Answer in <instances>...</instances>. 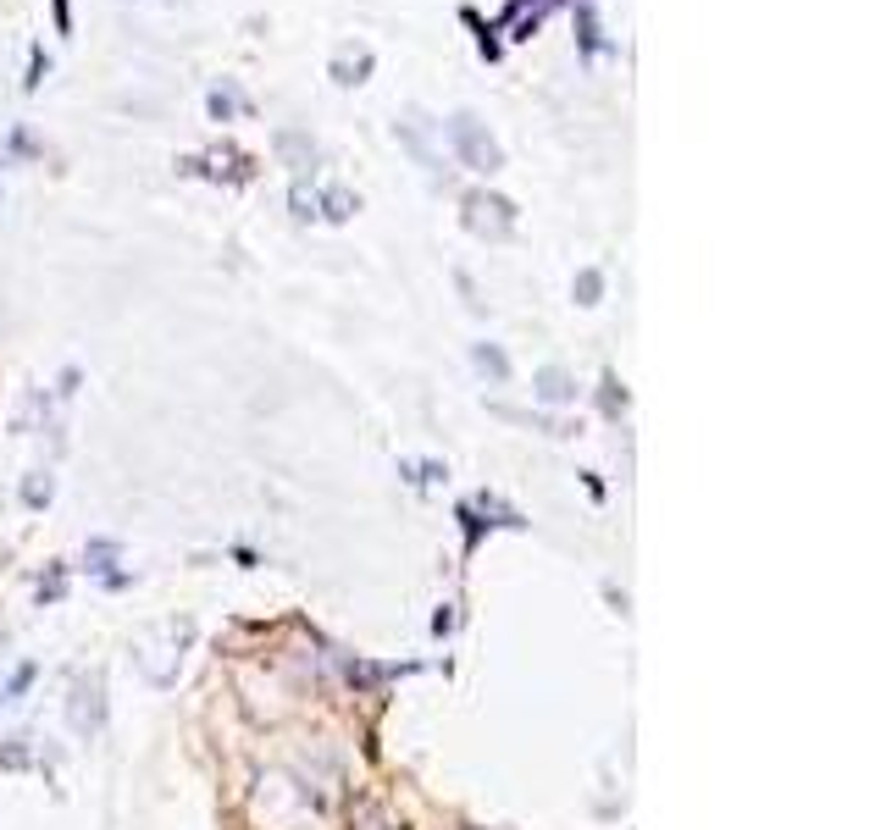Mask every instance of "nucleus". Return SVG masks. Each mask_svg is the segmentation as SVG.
<instances>
[{
    "label": "nucleus",
    "instance_id": "18",
    "mask_svg": "<svg viewBox=\"0 0 886 830\" xmlns=\"http://www.w3.org/2000/svg\"><path fill=\"white\" fill-rule=\"evenodd\" d=\"M599 404H604V415H621L626 410V388L615 377H604V393H599Z\"/></svg>",
    "mask_w": 886,
    "mask_h": 830
},
{
    "label": "nucleus",
    "instance_id": "20",
    "mask_svg": "<svg viewBox=\"0 0 886 830\" xmlns=\"http://www.w3.org/2000/svg\"><path fill=\"white\" fill-rule=\"evenodd\" d=\"M50 12H56V34H72V0H50Z\"/></svg>",
    "mask_w": 886,
    "mask_h": 830
},
{
    "label": "nucleus",
    "instance_id": "9",
    "mask_svg": "<svg viewBox=\"0 0 886 830\" xmlns=\"http://www.w3.org/2000/svg\"><path fill=\"white\" fill-rule=\"evenodd\" d=\"M239 111H244V95L233 89V83H216L211 95H205V117L211 122H233Z\"/></svg>",
    "mask_w": 886,
    "mask_h": 830
},
{
    "label": "nucleus",
    "instance_id": "5",
    "mask_svg": "<svg viewBox=\"0 0 886 830\" xmlns=\"http://www.w3.org/2000/svg\"><path fill=\"white\" fill-rule=\"evenodd\" d=\"M565 6H571V17H576V50H582V61L604 56V50H610V39H604V28H599L593 0H565Z\"/></svg>",
    "mask_w": 886,
    "mask_h": 830
},
{
    "label": "nucleus",
    "instance_id": "1",
    "mask_svg": "<svg viewBox=\"0 0 886 830\" xmlns=\"http://www.w3.org/2000/svg\"><path fill=\"white\" fill-rule=\"evenodd\" d=\"M438 133L449 139V150H455V161L466 166V172H477V178H493V172H504L499 139H493L488 122H477L471 111H455L449 122H438Z\"/></svg>",
    "mask_w": 886,
    "mask_h": 830
},
{
    "label": "nucleus",
    "instance_id": "2",
    "mask_svg": "<svg viewBox=\"0 0 886 830\" xmlns=\"http://www.w3.org/2000/svg\"><path fill=\"white\" fill-rule=\"evenodd\" d=\"M460 205H466V227H471L477 238H488V244H504V238L515 233V205L504 200V194L471 189Z\"/></svg>",
    "mask_w": 886,
    "mask_h": 830
},
{
    "label": "nucleus",
    "instance_id": "17",
    "mask_svg": "<svg viewBox=\"0 0 886 830\" xmlns=\"http://www.w3.org/2000/svg\"><path fill=\"white\" fill-rule=\"evenodd\" d=\"M50 493H56V482H50L45 471H34V482L23 487V498H28V504H34V510H39V504H50Z\"/></svg>",
    "mask_w": 886,
    "mask_h": 830
},
{
    "label": "nucleus",
    "instance_id": "4",
    "mask_svg": "<svg viewBox=\"0 0 886 830\" xmlns=\"http://www.w3.org/2000/svg\"><path fill=\"white\" fill-rule=\"evenodd\" d=\"M554 6H565V0H504V12H499V23H493V28H504L510 39H532Z\"/></svg>",
    "mask_w": 886,
    "mask_h": 830
},
{
    "label": "nucleus",
    "instance_id": "21",
    "mask_svg": "<svg viewBox=\"0 0 886 830\" xmlns=\"http://www.w3.org/2000/svg\"><path fill=\"white\" fill-rule=\"evenodd\" d=\"M449 626H455V609L443 604V609H438V615H432V631H438V637H443V631H449Z\"/></svg>",
    "mask_w": 886,
    "mask_h": 830
},
{
    "label": "nucleus",
    "instance_id": "6",
    "mask_svg": "<svg viewBox=\"0 0 886 830\" xmlns=\"http://www.w3.org/2000/svg\"><path fill=\"white\" fill-rule=\"evenodd\" d=\"M532 399H543V404H571V399H576V377H571V371H560V366H543L538 377H532Z\"/></svg>",
    "mask_w": 886,
    "mask_h": 830
},
{
    "label": "nucleus",
    "instance_id": "10",
    "mask_svg": "<svg viewBox=\"0 0 886 830\" xmlns=\"http://www.w3.org/2000/svg\"><path fill=\"white\" fill-rule=\"evenodd\" d=\"M316 211H322L327 222H349V216L360 211V194H349V189H327V194H316Z\"/></svg>",
    "mask_w": 886,
    "mask_h": 830
},
{
    "label": "nucleus",
    "instance_id": "15",
    "mask_svg": "<svg viewBox=\"0 0 886 830\" xmlns=\"http://www.w3.org/2000/svg\"><path fill=\"white\" fill-rule=\"evenodd\" d=\"M288 205H294V216H300V222H316V216H322V211H316V194L305 189V178L294 183V194H288Z\"/></svg>",
    "mask_w": 886,
    "mask_h": 830
},
{
    "label": "nucleus",
    "instance_id": "19",
    "mask_svg": "<svg viewBox=\"0 0 886 830\" xmlns=\"http://www.w3.org/2000/svg\"><path fill=\"white\" fill-rule=\"evenodd\" d=\"M111 559H117V543H106V537H100V543H89V570H100V576H106Z\"/></svg>",
    "mask_w": 886,
    "mask_h": 830
},
{
    "label": "nucleus",
    "instance_id": "12",
    "mask_svg": "<svg viewBox=\"0 0 886 830\" xmlns=\"http://www.w3.org/2000/svg\"><path fill=\"white\" fill-rule=\"evenodd\" d=\"M277 150H283L288 161H294V172H305V166L316 161V144L305 139V133H294V128H283V133H277Z\"/></svg>",
    "mask_w": 886,
    "mask_h": 830
},
{
    "label": "nucleus",
    "instance_id": "16",
    "mask_svg": "<svg viewBox=\"0 0 886 830\" xmlns=\"http://www.w3.org/2000/svg\"><path fill=\"white\" fill-rule=\"evenodd\" d=\"M34 676H39L34 664H17V670H12V681H6V692H0V703H17V698L28 692V681H34Z\"/></svg>",
    "mask_w": 886,
    "mask_h": 830
},
{
    "label": "nucleus",
    "instance_id": "7",
    "mask_svg": "<svg viewBox=\"0 0 886 830\" xmlns=\"http://www.w3.org/2000/svg\"><path fill=\"white\" fill-rule=\"evenodd\" d=\"M372 67H377V56H372V50H360V56H338L327 72H333V83H338V89H355V83H366V78H372Z\"/></svg>",
    "mask_w": 886,
    "mask_h": 830
},
{
    "label": "nucleus",
    "instance_id": "14",
    "mask_svg": "<svg viewBox=\"0 0 886 830\" xmlns=\"http://www.w3.org/2000/svg\"><path fill=\"white\" fill-rule=\"evenodd\" d=\"M45 72H50V56H45V45H34V50H28V78H23V95H34L39 83H45Z\"/></svg>",
    "mask_w": 886,
    "mask_h": 830
},
{
    "label": "nucleus",
    "instance_id": "8",
    "mask_svg": "<svg viewBox=\"0 0 886 830\" xmlns=\"http://www.w3.org/2000/svg\"><path fill=\"white\" fill-rule=\"evenodd\" d=\"M460 23H466L471 34H477V50H482V61H499V56H504V45H499V28H493V23H482V12H477V6H460Z\"/></svg>",
    "mask_w": 886,
    "mask_h": 830
},
{
    "label": "nucleus",
    "instance_id": "13",
    "mask_svg": "<svg viewBox=\"0 0 886 830\" xmlns=\"http://www.w3.org/2000/svg\"><path fill=\"white\" fill-rule=\"evenodd\" d=\"M571 294H576V305H599V299H604V272H599V266H582L576 283H571Z\"/></svg>",
    "mask_w": 886,
    "mask_h": 830
},
{
    "label": "nucleus",
    "instance_id": "3",
    "mask_svg": "<svg viewBox=\"0 0 886 830\" xmlns=\"http://www.w3.org/2000/svg\"><path fill=\"white\" fill-rule=\"evenodd\" d=\"M427 133H438V122H432V117H427V111H416V106H410V111H405V117H399V122H394V139H399V144H405V150H410V155H416V161H421V166H427V172H438V166H443V155H438V150H432V139H427Z\"/></svg>",
    "mask_w": 886,
    "mask_h": 830
},
{
    "label": "nucleus",
    "instance_id": "11",
    "mask_svg": "<svg viewBox=\"0 0 886 830\" xmlns=\"http://www.w3.org/2000/svg\"><path fill=\"white\" fill-rule=\"evenodd\" d=\"M471 366H477L482 377H493V382H510V360H504L499 344H477L471 349Z\"/></svg>",
    "mask_w": 886,
    "mask_h": 830
}]
</instances>
